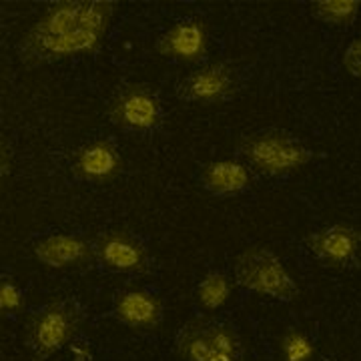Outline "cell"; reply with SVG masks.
Instances as JSON below:
<instances>
[{"label":"cell","instance_id":"1","mask_svg":"<svg viewBox=\"0 0 361 361\" xmlns=\"http://www.w3.org/2000/svg\"><path fill=\"white\" fill-rule=\"evenodd\" d=\"M113 13L115 4L109 0H63L52 4L20 42V63L39 66L97 52Z\"/></svg>","mask_w":361,"mask_h":361},{"label":"cell","instance_id":"2","mask_svg":"<svg viewBox=\"0 0 361 361\" xmlns=\"http://www.w3.org/2000/svg\"><path fill=\"white\" fill-rule=\"evenodd\" d=\"M237 153L249 167L267 177H283L305 167L313 159L311 149L285 130H259L243 137Z\"/></svg>","mask_w":361,"mask_h":361},{"label":"cell","instance_id":"3","mask_svg":"<svg viewBox=\"0 0 361 361\" xmlns=\"http://www.w3.org/2000/svg\"><path fill=\"white\" fill-rule=\"evenodd\" d=\"M175 348L183 361H245V343L229 323L199 317L177 334Z\"/></svg>","mask_w":361,"mask_h":361},{"label":"cell","instance_id":"4","mask_svg":"<svg viewBox=\"0 0 361 361\" xmlns=\"http://www.w3.org/2000/svg\"><path fill=\"white\" fill-rule=\"evenodd\" d=\"M82 322V307L75 299H56L35 311L26 323V343L37 360L71 345Z\"/></svg>","mask_w":361,"mask_h":361},{"label":"cell","instance_id":"5","mask_svg":"<svg viewBox=\"0 0 361 361\" xmlns=\"http://www.w3.org/2000/svg\"><path fill=\"white\" fill-rule=\"evenodd\" d=\"M235 279L243 289L277 301H293L299 287L281 259L267 247H249L235 261Z\"/></svg>","mask_w":361,"mask_h":361},{"label":"cell","instance_id":"6","mask_svg":"<svg viewBox=\"0 0 361 361\" xmlns=\"http://www.w3.org/2000/svg\"><path fill=\"white\" fill-rule=\"evenodd\" d=\"M239 89L237 71L227 63H211L193 71L177 85V97L185 103L219 104Z\"/></svg>","mask_w":361,"mask_h":361},{"label":"cell","instance_id":"7","mask_svg":"<svg viewBox=\"0 0 361 361\" xmlns=\"http://www.w3.org/2000/svg\"><path fill=\"white\" fill-rule=\"evenodd\" d=\"M111 121L127 130H153L161 123L163 106L153 90L142 85H129L115 94L111 109Z\"/></svg>","mask_w":361,"mask_h":361},{"label":"cell","instance_id":"8","mask_svg":"<svg viewBox=\"0 0 361 361\" xmlns=\"http://www.w3.org/2000/svg\"><path fill=\"white\" fill-rule=\"evenodd\" d=\"M305 245L311 251V255L322 261L325 267L343 269L360 261L361 231L351 225L337 223L307 235Z\"/></svg>","mask_w":361,"mask_h":361},{"label":"cell","instance_id":"9","mask_svg":"<svg viewBox=\"0 0 361 361\" xmlns=\"http://www.w3.org/2000/svg\"><path fill=\"white\" fill-rule=\"evenodd\" d=\"M94 259L115 273H142L151 267V255L137 237L125 231L101 233L94 243Z\"/></svg>","mask_w":361,"mask_h":361},{"label":"cell","instance_id":"10","mask_svg":"<svg viewBox=\"0 0 361 361\" xmlns=\"http://www.w3.org/2000/svg\"><path fill=\"white\" fill-rule=\"evenodd\" d=\"M157 52L179 63H197L207 54V30L199 18H183L157 40Z\"/></svg>","mask_w":361,"mask_h":361},{"label":"cell","instance_id":"11","mask_svg":"<svg viewBox=\"0 0 361 361\" xmlns=\"http://www.w3.org/2000/svg\"><path fill=\"white\" fill-rule=\"evenodd\" d=\"M35 257L52 269L80 267L94 259V249L80 235H49L35 243Z\"/></svg>","mask_w":361,"mask_h":361},{"label":"cell","instance_id":"12","mask_svg":"<svg viewBox=\"0 0 361 361\" xmlns=\"http://www.w3.org/2000/svg\"><path fill=\"white\" fill-rule=\"evenodd\" d=\"M163 301L145 289H129L115 297V317L135 331H153L163 322Z\"/></svg>","mask_w":361,"mask_h":361},{"label":"cell","instance_id":"13","mask_svg":"<svg viewBox=\"0 0 361 361\" xmlns=\"http://www.w3.org/2000/svg\"><path fill=\"white\" fill-rule=\"evenodd\" d=\"M123 161L116 147L109 141H94L78 151L75 171L82 180L103 185L121 173Z\"/></svg>","mask_w":361,"mask_h":361},{"label":"cell","instance_id":"14","mask_svg":"<svg viewBox=\"0 0 361 361\" xmlns=\"http://www.w3.org/2000/svg\"><path fill=\"white\" fill-rule=\"evenodd\" d=\"M201 183L209 193L217 197H233L243 193L251 185V173L239 161H215L201 173Z\"/></svg>","mask_w":361,"mask_h":361},{"label":"cell","instance_id":"15","mask_svg":"<svg viewBox=\"0 0 361 361\" xmlns=\"http://www.w3.org/2000/svg\"><path fill=\"white\" fill-rule=\"evenodd\" d=\"M360 0H317L311 2V14L331 26H349L360 14Z\"/></svg>","mask_w":361,"mask_h":361},{"label":"cell","instance_id":"16","mask_svg":"<svg viewBox=\"0 0 361 361\" xmlns=\"http://www.w3.org/2000/svg\"><path fill=\"white\" fill-rule=\"evenodd\" d=\"M231 295V281L227 275L211 271L197 287V299L205 310H219Z\"/></svg>","mask_w":361,"mask_h":361},{"label":"cell","instance_id":"17","mask_svg":"<svg viewBox=\"0 0 361 361\" xmlns=\"http://www.w3.org/2000/svg\"><path fill=\"white\" fill-rule=\"evenodd\" d=\"M281 353L285 361H310L315 353V348L301 331L289 329L281 339Z\"/></svg>","mask_w":361,"mask_h":361},{"label":"cell","instance_id":"18","mask_svg":"<svg viewBox=\"0 0 361 361\" xmlns=\"http://www.w3.org/2000/svg\"><path fill=\"white\" fill-rule=\"evenodd\" d=\"M0 307L4 313H16L23 307V293L13 279H2L0 283Z\"/></svg>","mask_w":361,"mask_h":361},{"label":"cell","instance_id":"19","mask_svg":"<svg viewBox=\"0 0 361 361\" xmlns=\"http://www.w3.org/2000/svg\"><path fill=\"white\" fill-rule=\"evenodd\" d=\"M343 66L351 77L361 78V39H355L343 54Z\"/></svg>","mask_w":361,"mask_h":361},{"label":"cell","instance_id":"20","mask_svg":"<svg viewBox=\"0 0 361 361\" xmlns=\"http://www.w3.org/2000/svg\"><path fill=\"white\" fill-rule=\"evenodd\" d=\"M68 348H71V353L75 355V360L77 361H90V357H92L90 348L87 345V343H78V341H73Z\"/></svg>","mask_w":361,"mask_h":361},{"label":"cell","instance_id":"21","mask_svg":"<svg viewBox=\"0 0 361 361\" xmlns=\"http://www.w3.org/2000/svg\"><path fill=\"white\" fill-rule=\"evenodd\" d=\"M325 361H334V360H325Z\"/></svg>","mask_w":361,"mask_h":361}]
</instances>
